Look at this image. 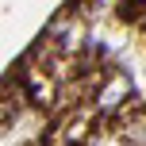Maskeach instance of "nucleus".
Here are the masks:
<instances>
[{"instance_id": "1", "label": "nucleus", "mask_w": 146, "mask_h": 146, "mask_svg": "<svg viewBox=\"0 0 146 146\" xmlns=\"http://www.w3.org/2000/svg\"><path fill=\"white\" fill-rule=\"evenodd\" d=\"M127 92H131V85H127V77H111V85H108V88L100 92V104H104V108H115V104L123 100Z\"/></svg>"}]
</instances>
